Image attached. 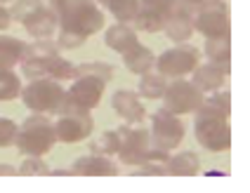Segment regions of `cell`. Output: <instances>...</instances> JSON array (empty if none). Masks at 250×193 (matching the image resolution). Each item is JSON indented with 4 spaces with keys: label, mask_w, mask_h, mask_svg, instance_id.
<instances>
[]
</instances>
